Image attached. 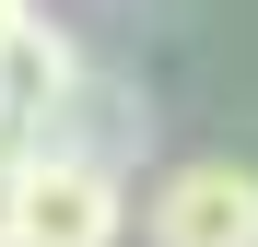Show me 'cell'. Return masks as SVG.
Here are the masks:
<instances>
[{
	"mask_svg": "<svg viewBox=\"0 0 258 247\" xmlns=\"http://www.w3.org/2000/svg\"><path fill=\"white\" fill-rule=\"evenodd\" d=\"M24 165H35V141H12V130H0V247L24 235Z\"/></svg>",
	"mask_w": 258,
	"mask_h": 247,
	"instance_id": "5b68a950",
	"label": "cell"
},
{
	"mask_svg": "<svg viewBox=\"0 0 258 247\" xmlns=\"http://www.w3.org/2000/svg\"><path fill=\"white\" fill-rule=\"evenodd\" d=\"M141 235L153 247H258V165H235V153L164 165L141 200Z\"/></svg>",
	"mask_w": 258,
	"mask_h": 247,
	"instance_id": "7a4b0ae2",
	"label": "cell"
},
{
	"mask_svg": "<svg viewBox=\"0 0 258 247\" xmlns=\"http://www.w3.org/2000/svg\"><path fill=\"white\" fill-rule=\"evenodd\" d=\"M47 141H71V153H106L117 177H129V153L153 141V118H141V94H129V82H94V71H82V94L59 106V130H47Z\"/></svg>",
	"mask_w": 258,
	"mask_h": 247,
	"instance_id": "277c9868",
	"label": "cell"
},
{
	"mask_svg": "<svg viewBox=\"0 0 258 247\" xmlns=\"http://www.w3.org/2000/svg\"><path fill=\"white\" fill-rule=\"evenodd\" d=\"M117 235H129V177L106 153L35 141V165H24V235L12 247H117Z\"/></svg>",
	"mask_w": 258,
	"mask_h": 247,
	"instance_id": "6da1fadb",
	"label": "cell"
},
{
	"mask_svg": "<svg viewBox=\"0 0 258 247\" xmlns=\"http://www.w3.org/2000/svg\"><path fill=\"white\" fill-rule=\"evenodd\" d=\"M82 71H94V59H82L47 12H24L12 35H0V130H12V141H47L59 106L82 94Z\"/></svg>",
	"mask_w": 258,
	"mask_h": 247,
	"instance_id": "3957f363",
	"label": "cell"
}]
</instances>
